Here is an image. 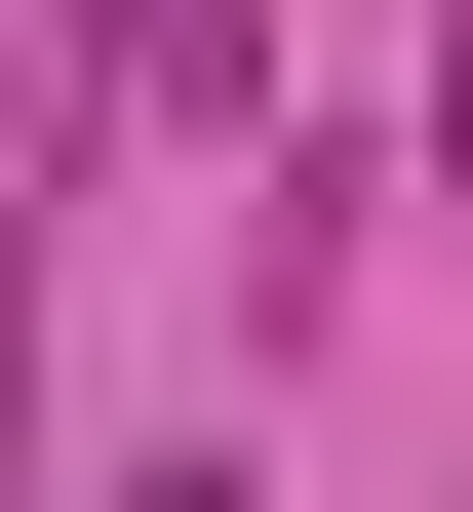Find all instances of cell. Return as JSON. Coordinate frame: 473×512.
<instances>
[{
    "instance_id": "cell-1",
    "label": "cell",
    "mask_w": 473,
    "mask_h": 512,
    "mask_svg": "<svg viewBox=\"0 0 473 512\" xmlns=\"http://www.w3.org/2000/svg\"><path fill=\"white\" fill-rule=\"evenodd\" d=\"M0 512H40V197H0Z\"/></svg>"
},
{
    "instance_id": "cell-2",
    "label": "cell",
    "mask_w": 473,
    "mask_h": 512,
    "mask_svg": "<svg viewBox=\"0 0 473 512\" xmlns=\"http://www.w3.org/2000/svg\"><path fill=\"white\" fill-rule=\"evenodd\" d=\"M119 512H237V434H198V473H119Z\"/></svg>"
},
{
    "instance_id": "cell-3",
    "label": "cell",
    "mask_w": 473,
    "mask_h": 512,
    "mask_svg": "<svg viewBox=\"0 0 473 512\" xmlns=\"http://www.w3.org/2000/svg\"><path fill=\"white\" fill-rule=\"evenodd\" d=\"M434 119H473V40H434Z\"/></svg>"
}]
</instances>
